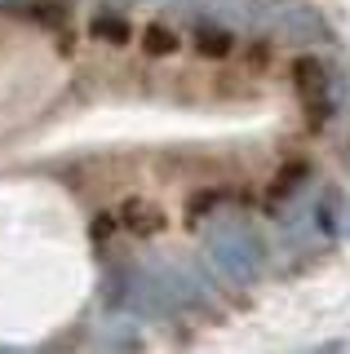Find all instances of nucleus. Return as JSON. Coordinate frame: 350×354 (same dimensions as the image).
Masks as SVG:
<instances>
[{
  "instance_id": "f257e3e1",
  "label": "nucleus",
  "mask_w": 350,
  "mask_h": 354,
  "mask_svg": "<svg viewBox=\"0 0 350 354\" xmlns=\"http://www.w3.org/2000/svg\"><path fill=\"white\" fill-rule=\"evenodd\" d=\"M120 221H125L133 235H156V230H164V213L156 204H147V199H129V204L120 208Z\"/></svg>"
},
{
  "instance_id": "f03ea898",
  "label": "nucleus",
  "mask_w": 350,
  "mask_h": 354,
  "mask_svg": "<svg viewBox=\"0 0 350 354\" xmlns=\"http://www.w3.org/2000/svg\"><path fill=\"white\" fill-rule=\"evenodd\" d=\"M142 44H147V53H173V49H178V36H173L169 27H147Z\"/></svg>"
},
{
  "instance_id": "7ed1b4c3",
  "label": "nucleus",
  "mask_w": 350,
  "mask_h": 354,
  "mask_svg": "<svg viewBox=\"0 0 350 354\" xmlns=\"http://www.w3.org/2000/svg\"><path fill=\"white\" fill-rule=\"evenodd\" d=\"M200 53H209V58L231 53V36H226V31H200Z\"/></svg>"
},
{
  "instance_id": "20e7f679",
  "label": "nucleus",
  "mask_w": 350,
  "mask_h": 354,
  "mask_svg": "<svg viewBox=\"0 0 350 354\" xmlns=\"http://www.w3.org/2000/svg\"><path fill=\"white\" fill-rule=\"evenodd\" d=\"M93 36H102V40H111V44H125L129 40V27L120 18H98L93 22Z\"/></svg>"
}]
</instances>
